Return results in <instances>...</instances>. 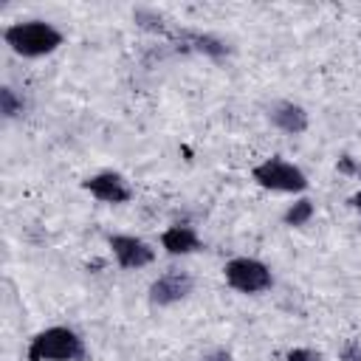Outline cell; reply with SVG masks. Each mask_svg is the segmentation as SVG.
<instances>
[{
  "label": "cell",
  "instance_id": "cell-15",
  "mask_svg": "<svg viewBox=\"0 0 361 361\" xmlns=\"http://www.w3.org/2000/svg\"><path fill=\"white\" fill-rule=\"evenodd\" d=\"M350 203H353V209H355V212H361V192H355V195L350 197Z\"/></svg>",
  "mask_w": 361,
  "mask_h": 361
},
{
  "label": "cell",
  "instance_id": "cell-3",
  "mask_svg": "<svg viewBox=\"0 0 361 361\" xmlns=\"http://www.w3.org/2000/svg\"><path fill=\"white\" fill-rule=\"evenodd\" d=\"M254 180L265 189L274 192H305L307 189V178L299 166L282 161V158H268L262 164L254 166Z\"/></svg>",
  "mask_w": 361,
  "mask_h": 361
},
{
  "label": "cell",
  "instance_id": "cell-6",
  "mask_svg": "<svg viewBox=\"0 0 361 361\" xmlns=\"http://www.w3.org/2000/svg\"><path fill=\"white\" fill-rule=\"evenodd\" d=\"M110 248H113V254H116L121 268H144V265H149L155 259V251L144 240L130 237V234L110 237Z\"/></svg>",
  "mask_w": 361,
  "mask_h": 361
},
{
  "label": "cell",
  "instance_id": "cell-7",
  "mask_svg": "<svg viewBox=\"0 0 361 361\" xmlns=\"http://www.w3.org/2000/svg\"><path fill=\"white\" fill-rule=\"evenodd\" d=\"M85 189L93 197L104 200V203H127L133 197L127 180L118 172H99V175H93V178L85 180Z\"/></svg>",
  "mask_w": 361,
  "mask_h": 361
},
{
  "label": "cell",
  "instance_id": "cell-13",
  "mask_svg": "<svg viewBox=\"0 0 361 361\" xmlns=\"http://www.w3.org/2000/svg\"><path fill=\"white\" fill-rule=\"evenodd\" d=\"M341 361H361V341H350L341 350Z\"/></svg>",
  "mask_w": 361,
  "mask_h": 361
},
{
  "label": "cell",
  "instance_id": "cell-9",
  "mask_svg": "<svg viewBox=\"0 0 361 361\" xmlns=\"http://www.w3.org/2000/svg\"><path fill=\"white\" fill-rule=\"evenodd\" d=\"M161 245L169 254H192V251L200 248V237L189 226H172V228H166L161 234Z\"/></svg>",
  "mask_w": 361,
  "mask_h": 361
},
{
  "label": "cell",
  "instance_id": "cell-11",
  "mask_svg": "<svg viewBox=\"0 0 361 361\" xmlns=\"http://www.w3.org/2000/svg\"><path fill=\"white\" fill-rule=\"evenodd\" d=\"M0 110L6 118H14L17 113H23V102L14 96L11 87H0Z\"/></svg>",
  "mask_w": 361,
  "mask_h": 361
},
{
  "label": "cell",
  "instance_id": "cell-12",
  "mask_svg": "<svg viewBox=\"0 0 361 361\" xmlns=\"http://www.w3.org/2000/svg\"><path fill=\"white\" fill-rule=\"evenodd\" d=\"M285 361H322V355L316 350H307V347H296L285 355Z\"/></svg>",
  "mask_w": 361,
  "mask_h": 361
},
{
  "label": "cell",
  "instance_id": "cell-4",
  "mask_svg": "<svg viewBox=\"0 0 361 361\" xmlns=\"http://www.w3.org/2000/svg\"><path fill=\"white\" fill-rule=\"evenodd\" d=\"M223 271H226V282L234 290H240V293H259V290H268L271 288V271L259 259L237 257Z\"/></svg>",
  "mask_w": 361,
  "mask_h": 361
},
{
  "label": "cell",
  "instance_id": "cell-5",
  "mask_svg": "<svg viewBox=\"0 0 361 361\" xmlns=\"http://www.w3.org/2000/svg\"><path fill=\"white\" fill-rule=\"evenodd\" d=\"M192 285H195V282H192L189 274H183V271H169V274L158 276V279L149 285V302H152V305H161V307L175 305V302L186 299V296L192 293Z\"/></svg>",
  "mask_w": 361,
  "mask_h": 361
},
{
  "label": "cell",
  "instance_id": "cell-14",
  "mask_svg": "<svg viewBox=\"0 0 361 361\" xmlns=\"http://www.w3.org/2000/svg\"><path fill=\"white\" fill-rule=\"evenodd\" d=\"M203 361H231V353L228 350H212L209 355H203Z\"/></svg>",
  "mask_w": 361,
  "mask_h": 361
},
{
  "label": "cell",
  "instance_id": "cell-8",
  "mask_svg": "<svg viewBox=\"0 0 361 361\" xmlns=\"http://www.w3.org/2000/svg\"><path fill=\"white\" fill-rule=\"evenodd\" d=\"M271 118H274V124H276L279 130L293 133V135L307 130V113H305V107H299V104H293V102H279V104L271 110Z\"/></svg>",
  "mask_w": 361,
  "mask_h": 361
},
{
  "label": "cell",
  "instance_id": "cell-1",
  "mask_svg": "<svg viewBox=\"0 0 361 361\" xmlns=\"http://www.w3.org/2000/svg\"><path fill=\"white\" fill-rule=\"evenodd\" d=\"M3 39L6 45L20 54V56H45V54H54L59 45H62V34L45 23V20H28V23H14L3 31Z\"/></svg>",
  "mask_w": 361,
  "mask_h": 361
},
{
  "label": "cell",
  "instance_id": "cell-10",
  "mask_svg": "<svg viewBox=\"0 0 361 361\" xmlns=\"http://www.w3.org/2000/svg\"><path fill=\"white\" fill-rule=\"evenodd\" d=\"M313 217V200L302 197L296 203H290V209L285 212V226H305Z\"/></svg>",
  "mask_w": 361,
  "mask_h": 361
},
{
  "label": "cell",
  "instance_id": "cell-2",
  "mask_svg": "<svg viewBox=\"0 0 361 361\" xmlns=\"http://www.w3.org/2000/svg\"><path fill=\"white\" fill-rule=\"evenodd\" d=\"M28 361H85V341L71 327H48L31 338Z\"/></svg>",
  "mask_w": 361,
  "mask_h": 361
}]
</instances>
